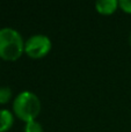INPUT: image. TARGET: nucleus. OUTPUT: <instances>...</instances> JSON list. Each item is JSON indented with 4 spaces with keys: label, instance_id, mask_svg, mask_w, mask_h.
<instances>
[{
    "label": "nucleus",
    "instance_id": "5",
    "mask_svg": "<svg viewBox=\"0 0 131 132\" xmlns=\"http://www.w3.org/2000/svg\"><path fill=\"white\" fill-rule=\"evenodd\" d=\"M14 117L9 110L0 109V132H6L13 126Z\"/></svg>",
    "mask_w": 131,
    "mask_h": 132
},
{
    "label": "nucleus",
    "instance_id": "3",
    "mask_svg": "<svg viewBox=\"0 0 131 132\" xmlns=\"http://www.w3.org/2000/svg\"><path fill=\"white\" fill-rule=\"evenodd\" d=\"M51 46V39L46 35H32L24 42V52L32 59H39L50 52Z\"/></svg>",
    "mask_w": 131,
    "mask_h": 132
},
{
    "label": "nucleus",
    "instance_id": "4",
    "mask_svg": "<svg viewBox=\"0 0 131 132\" xmlns=\"http://www.w3.org/2000/svg\"><path fill=\"white\" fill-rule=\"evenodd\" d=\"M118 7L117 0H99L95 2V8L97 13L102 15H110L115 13V11Z\"/></svg>",
    "mask_w": 131,
    "mask_h": 132
},
{
    "label": "nucleus",
    "instance_id": "1",
    "mask_svg": "<svg viewBox=\"0 0 131 132\" xmlns=\"http://www.w3.org/2000/svg\"><path fill=\"white\" fill-rule=\"evenodd\" d=\"M24 52V42L19 31L13 28L0 29V58L13 62Z\"/></svg>",
    "mask_w": 131,
    "mask_h": 132
},
{
    "label": "nucleus",
    "instance_id": "2",
    "mask_svg": "<svg viewBox=\"0 0 131 132\" xmlns=\"http://www.w3.org/2000/svg\"><path fill=\"white\" fill-rule=\"evenodd\" d=\"M13 111L16 117L26 123L35 121L41 111V101L32 92H21L13 102Z\"/></svg>",
    "mask_w": 131,
    "mask_h": 132
},
{
    "label": "nucleus",
    "instance_id": "6",
    "mask_svg": "<svg viewBox=\"0 0 131 132\" xmlns=\"http://www.w3.org/2000/svg\"><path fill=\"white\" fill-rule=\"evenodd\" d=\"M12 97V90L9 87H0V104H6Z\"/></svg>",
    "mask_w": 131,
    "mask_h": 132
},
{
    "label": "nucleus",
    "instance_id": "7",
    "mask_svg": "<svg viewBox=\"0 0 131 132\" xmlns=\"http://www.w3.org/2000/svg\"><path fill=\"white\" fill-rule=\"evenodd\" d=\"M24 132H43V128H42V125L38 122L31 121L26 123Z\"/></svg>",
    "mask_w": 131,
    "mask_h": 132
},
{
    "label": "nucleus",
    "instance_id": "8",
    "mask_svg": "<svg viewBox=\"0 0 131 132\" xmlns=\"http://www.w3.org/2000/svg\"><path fill=\"white\" fill-rule=\"evenodd\" d=\"M118 7L125 13L131 14V0H121L118 1Z\"/></svg>",
    "mask_w": 131,
    "mask_h": 132
},
{
    "label": "nucleus",
    "instance_id": "9",
    "mask_svg": "<svg viewBox=\"0 0 131 132\" xmlns=\"http://www.w3.org/2000/svg\"><path fill=\"white\" fill-rule=\"evenodd\" d=\"M129 43H130V45H131V32H130V36H129Z\"/></svg>",
    "mask_w": 131,
    "mask_h": 132
}]
</instances>
